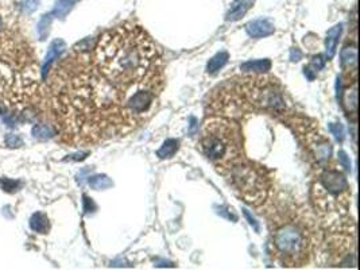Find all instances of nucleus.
<instances>
[{
  "instance_id": "obj_1",
  "label": "nucleus",
  "mask_w": 360,
  "mask_h": 270,
  "mask_svg": "<svg viewBox=\"0 0 360 270\" xmlns=\"http://www.w3.org/2000/svg\"><path fill=\"white\" fill-rule=\"evenodd\" d=\"M57 97L63 128L87 144L130 134L149 120L165 88L162 55L150 35L124 23L75 49Z\"/></svg>"
},
{
  "instance_id": "obj_2",
  "label": "nucleus",
  "mask_w": 360,
  "mask_h": 270,
  "mask_svg": "<svg viewBox=\"0 0 360 270\" xmlns=\"http://www.w3.org/2000/svg\"><path fill=\"white\" fill-rule=\"evenodd\" d=\"M197 149L219 173L226 176L244 160L242 128L231 119H210L202 127Z\"/></svg>"
},
{
  "instance_id": "obj_3",
  "label": "nucleus",
  "mask_w": 360,
  "mask_h": 270,
  "mask_svg": "<svg viewBox=\"0 0 360 270\" xmlns=\"http://www.w3.org/2000/svg\"><path fill=\"white\" fill-rule=\"evenodd\" d=\"M314 246L312 224L301 215H289L274 223L271 249L274 257L283 266L296 267L309 261Z\"/></svg>"
},
{
  "instance_id": "obj_4",
  "label": "nucleus",
  "mask_w": 360,
  "mask_h": 270,
  "mask_svg": "<svg viewBox=\"0 0 360 270\" xmlns=\"http://www.w3.org/2000/svg\"><path fill=\"white\" fill-rule=\"evenodd\" d=\"M230 83L228 92L234 93L235 110H238L240 103L242 111H248L252 108L267 111L272 114H283L286 111V103L283 92L276 80L271 77H242L236 79V83Z\"/></svg>"
},
{
  "instance_id": "obj_5",
  "label": "nucleus",
  "mask_w": 360,
  "mask_h": 270,
  "mask_svg": "<svg viewBox=\"0 0 360 270\" xmlns=\"http://www.w3.org/2000/svg\"><path fill=\"white\" fill-rule=\"evenodd\" d=\"M227 174H230L231 184L236 193L246 202L260 206L266 200L270 190V180L262 166L251 164L244 158Z\"/></svg>"
},
{
  "instance_id": "obj_6",
  "label": "nucleus",
  "mask_w": 360,
  "mask_h": 270,
  "mask_svg": "<svg viewBox=\"0 0 360 270\" xmlns=\"http://www.w3.org/2000/svg\"><path fill=\"white\" fill-rule=\"evenodd\" d=\"M316 207L324 212H345L349 204V185L336 169H325L313 186Z\"/></svg>"
},
{
  "instance_id": "obj_7",
  "label": "nucleus",
  "mask_w": 360,
  "mask_h": 270,
  "mask_svg": "<svg viewBox=\"0 0 360 270\" xmlns=\"http://www.w3.org/2000/svg\"><path fill=\"white\" fill-rule=\"evenodd\" d=\"M306 146L313 154V157L317 160V162L327 161L332 154V146L329 141L325 140L323 135L318 134L316 131L308 130L305 135Z\"/></svg>"
},
{
  "instance_id": "obj_8",
  "label": "nucleus",
  "mask_w": 360,
  "mask_h": 270,
  "mask_svg": "<svg viewBox=\"0 0 360 270\" xmlns=\"http://www.w3.org/2000/svg\"><path fill=\"white\" fill-rule=\"evenodd\" d=\"M274 25L268 19H255L246 25V31L251 38H263L274 33Z\"/></svg>"
},
{
  "instance_id": "obj_9",
  "label": "nucleus",
  "mask_w": 360,
  "mask_h": 270,
  "mask_svg": "<svg viewBox=\"0 0 360 270\" xmlns=\"http://www.w3.org/2000/svg\"><path fill=\"white\" fill-rule=\"evenodd\" d=\"M255 0H235L232 6H231V10L227 14V21L230 22H236L247 14V11L252 7Z\"/></svg>"
},
{
  "instance_id": "obj_10",
  "label": "nucleus",
  "mask_w": 360,
  "mask_h": 270,
  "mask_svg": "<svg viewBox=\"0 0 360 270\" xmlns=\"http://www.w3.org/2000/svg\"><path fill=\"white\" fill-rule=\"evenodd\" d=\"M65 46H66V45H65V42H63L62 39H55L54 42L51 43L50 47H49V51H47L46 58H45V62H43V68H42L43 77L46 76L47 72H49L51 63L54 62L55 59L59 57V54L65 50Z\"/></svg>"
},
{
  "instance_id": "obj_11",
  "label": "nucleus",
  "mask_w": 360,
  "mask_h": 270,
  "mask_svg": "<svg viewBox=\"0 0 360 270\" xmlns=\"http://www.w3.org/2000/svg\"><path fill=\"white\" fill-rule=\"evenodd\" d=\"M356 58H357V50L356 45L345 46L341 50V68L344 73L352 72L356 75Z\"/></svg>"
},
{
  "instance_id": "obj_12",
  "label": "nucleus",
  "mask_w": 360,
  "mask_h": 270,
  "mask_svg": "<svg viewBox=\"0 0 360 270\" xmlns=\"http://www.w3.org/2000/svg\"><path fill=\"white\" fill-rule=\"evenodd\" d=\"M340 34H341V25H336L331 30H328L327 38H325V49H327V58H333L336 53V47L339 42Z\"/></svg>"
},
{
  "instance_id": "obj_13",
  "label": "nucleus",
  "mask_w": 360,
  "mask_h": 270,
  "mask_svg": "<svg viewBox=\"0 0 360 270\" xmlns=\"http://www.w3.org/2000/svg\"><path fill=\"white\" fill-rule=\"evenodd\" d=\"M240 69L243 72H256L264 73L271 69V61L267 58L264 59H254V61H247L240 65Z\"/></svg>"
},
{
  "instance_id": "obj_14",
  "label": "nucleus",
  "mask_w": 360,
  "mask_h": 270,
  "mask_svg": "<svg viewBox=\"0 0 360 270\" xmlns=\"http://www.w3.org/2000/svg\"><path fill=\"white\" fill-rule=\"evenodd\" d=\"M30 227L31 230H34L35 232H39V234H45V232L49 231L50 228V224H49V219L47 216L42 212H37L34 214L31 220H30Z\"/></svg>"
},
{
  "instance_id": "obj_15",
  "label": "nucleus",
  "mask_w": 360,
  "mask_h": 270,
  "mask_svg": "<svg viewBox=\"0 0 360 270\" xmlns=\"http://www.w3.org/2000/svg\"><path fill=\"white\" fill-rule=\"evenodd\" d=\"M180 148V142L177 140H166L164 142V145L161 146L158 152H157V156L161 158V160H166V158H172L174 154L177 153Z\"/></svg>"
},
{
  "instance_id": "obj_16",
  "label": "nucleus",
  "mask_w": 360,
  "mask_h": 270,
  "mask_svg": "<svg viewBox=\"0 0 360 270\" xmlns=\"http://www.w3.org/2000/svg\"><path fill=\"white\" fill-rule=\"evenodd\" d=\"M227 62H228V53H227V51H220V53L214 54L213 57L209 59V62L206 65V72L216 73L218 71H220Z\"/></svg>"
},
{
  "instance_id": "obj_17",
  "label": "nucleus",
  "mask_w": 360,
  "mask_h": 270,
  "mask_svg": "<svg viewBox=\"0 0 360 270\" xmlns=\"http://www.w3.org/2000/svg\"><path fill=\"white\" fill-rule=\"evenodd\" d=\"M325 61H327L325 57L321 54L313 57L309 65L305 66V76L308 77L309 80H313L314 76H316V73H317L318 71H321V69L325 66Z\"/></svg>"
},
{
  "instance_id": "obj_18",
  "label": "nucleus",
  "mask_w": 360,
  "mask_h": 270,
  "mask_svg": "<svg viewBox=\"0 0 360 270\" xmlns=\"http://www.w3.org/2000/svg\"><path fill=\"white\" fill-rule=\"evenodd\" d=\"M88 184L92 189H96V190H103L112 186V181H111L105 174H96V176L89 177Z\"/></svg>"
},
{
  "instance_id": "obj_19",
  "label": "nucleus",
  "mask_w": 360,
  "mask_h": 270,
  "mask_svg": "<svg viewBox=\"0 0 360 270\" xmlns=\"http://www.w3.org/2000/svg\"><path fill=\"white\" fill-rule=\"evenodd\" d=\"M76 3H77V0H58V2L55 3V7L54 10H53L51 15L55 18H63L73 9V6H75Z\"/></svg>"
},
{
  "instance_id": "obj_20",
  "label": "nucleus",
  "mask_w": 360,
  "mask_h": 270,
  "mask_svg": "<svg viewBox=\"0 0 360 270\" xmlns=\"http://www.w3.org/2000/svg\"><path fill=\"white\" fill-rule=\"evenodd\" d=\"M55 134L54 128L49 124H35L33 127V135L39 140H50Z\"/></svg>"
},
{
  "instance_id": "obj_21",
  "label": "nucleus",
  "mask_w": 360,
  "mask_h": 270,
  "mask_svg": "<svg viewBox=\"0 0 360 270\" xmlns=\"http://www.w3.org/2000/svg\"><path fill=\"white\" fill-rule=\"evenodd\" d=\"M343 103L348 106V112L356 118V83H353L352 88L345 93V100Z\"/></svg>"
},
{
  "instance_id": "obj_22",
  "label": "nucleus",
  "mask_w": 360,
  "mask_h": 270,
  "mask_svg": "<svg viewBox=\"0 0 360 270\" xmlns=\"http://www.w3.org/2000/svg\"><path fill=\"white\" fill-rule=\"evenodd\" d=\"M329 130H331V132L333 135H335V138L339 142H343L344 140V127L343 124H340V123H331L329 124Z\"/></svg>"
},
{
  "instance_id": "obj_23",
  "label": "nucleus",
  "mask_w": 360,
  "mask_h": 270,
  "mask_svg": "<svg viewBox=\"0 0 360 270\" xmlns=\"http://www.w3.org/2000/svg\"><path fill=\"white\" fill-rule=\"evenodd\" d=\"M339 160H340V162L343 164V166L345 168V170H351V162H349V158L347 157V154L341 150V152H339Z\"/></svg>"
},
{
  "instance_id": "obj_24",
  "label": "nucleus",
  "mask_w": 360,
  "mask_h": 270,
  "mask_svg": "<svg viewBox=\"0 0 360 270\" xmlns=\"http://www.w3.org/2000/svg\"><path fill=\"white\" fill-rule=\"evenodd\" d=\"M38 0H25L23 3V9H26V11H33L37 9Z\"/></svg>"
},
{
  "instance_id": "obj_25",
  "label": "nucleus",
  "mask_w": 360,
  "mask_h": 270,
  "mask_svg": "<svg viewBox=\"0 0 360 270\" xmlns=\"http://www.w3.org/2000/svg\"><path fill=\"white\" fill-rule=\"evenodd\" d=\"M243 212H244V216L247 218V220H248V223L251 224L252 227L255 228V231H259V226H258V223H256V220L252 218L251 215H250V212L247 211V210H243Z\"/></svg>"
},
{
  "instance_id": "obj_26",
  "label": "nucleus",
  "mask_w": 360,
  "mask_h": 270,
  "mask_svg": "<svg viewBox=\"0 0 360 270\" xmlns=\"http://www.w3.org/2000/svg\"><path fill=\"white\" fill-rule=\"evenodd\" d=\"M7 144L11 145V146H19L22 144V141L15 135H11V137H7Z\"/></svg>"
},
{
  "instance_id": "obj_27",
  "label": "nucleus",
  "mask_w": 360,
  "mask_h": 270,
  "mask_svg": "<svg viewBox=\"0 0 360 270\" xmlns=\"http://www.w3.org/2000/svg\"><path fill=\"white\" fill-rule=\"evenodd\" d=\"M301 57H302L301 51L298 50V49H293V50H292V53H290V59H292L293 62H296V61H300V59H301Z\"/></svg>"
},
{
  "instance_id": "obj_28",
  "label": "nucleus",
  "mask_w": 360,
  "mask_h": 270,
  "mask_svg": "<svg viewBox=\"0 0 360 270\" xmlns=\"http://www.w3.org/2000/svg\"><path fill=\"white\" fill-rule=\"evenodd\" d=\"M2 29H3V21H2V18H0V31H2Z\"/></svg>"
}]
</instances>
